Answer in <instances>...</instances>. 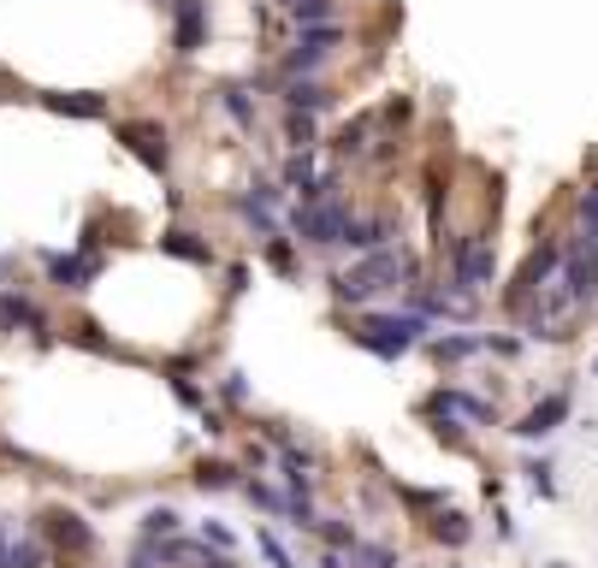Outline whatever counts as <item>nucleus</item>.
<instances>
[{"label": "nucleus", "mask_w": 598, "mask_h": 568, "mask_svg": "<svg viewBox=\"0 0 598 568\" xmlns=\"http://www.w3.org/2000/svg\"><path fill=\"white\" fill-rule=\"evenodd\" d=\"M332 302H344V309H368L373 297H386V290H410L421 285V260L403 250V243H391V250H373V255H356V267L332 273Z\"/></svg>", "instance_id": "f257e3e1"}, {"label": "nucleus", "mask_w": 598, "mask_h": 568, "mask_svg": "<svg viewBox=\"0 0 598 568\" xmlns=\"http://www.w3.org/2000/svg\"><path fill=\"white\" fill-rule=\"evenodd\" d=\"M439 255H445V267H450V285H445L450 297L474 302L480 290L498 285V250H492V231H462V237L439 243Z\"/></svg>", "instance_id": "f03ea898"}, {"label": "nucleus", "mask_w": 598, "mask_h": 568, "mask_svg": "<svg viewBox=\"0 0 598 568\" xmlns=\"http://www.w3.org/2000/svg\"><path fill=\"white\" fill-rule=\"evenodd\" d=\"M349 344L356 349H368V356H379V361H403L415 344H427V320L421 314H410V309H361V320H356V332H349Z\"/></svg>", "instance_id": "7ed1b4c3"}, {"label": "nucleus", "mask_w": 598, "mask_h": 568, "mask_svg": "<svg viewBox=\"0 0 598 568\" xmlns=\"http://www.w3.org/2000/svg\"><path fill=\"white\" fill-rule=\"evenodd\" d=\"M563 250H568V231H551V237H539L533 250H528V260H521V273H516V285L504 290L509 314H528L539 290L557 285V273H563Z\"/></svg>", "instance_id": "20e7f679"}, {"label": "nucleus", "mask_w": 598, "mask_h": 568, "mask_svg": "<svg viewBox=\"0 0 598 568\" xmlns=\"http://www.w3.org/2000/svg\"><path fill=\"white\" fill-rule=\"evenodd\" d=\"M285 220H290V237H297L302 250H338L349 220H356V208H349L344 196H326V201H297Z\"/></svg>", "instance_id": "39448f33"}, {"label": "nucleus", "mask_w": 598, "mask_h": 568, "mask_svg": "<svg viewBox=\"0 0 598 568\" xmlns=\"http://www.w3.org/2000/svg\"><path fill=\"white\" fill-rule=\"evenodd\" d=\"M557 290L575 309H593L598 302V250L580 231H568V250H563V273H557Z\"/></svg>", "instance_id": "423d86ee"}, {"label": "nucleus", "mask_w": 598, "mask_h": 568, "mask_svg": "<svg viewBox=\"0 0 598 568\" xmlns=\"http://www.w3.org/2000/svg\"><path fill=\"white\" fill-rule=\"evenodd\" d=\"M113 142H125V149L154 172V178H166V172H172V142H166V125H160V119H119V125H113Z\"/></svg>", "instance_id": "0eeeda50"}, {"label": "nucleus", "mask_w": 598, "mask_h": 568, "mask_svg": "<svg viewBox=\"0 0 598 568\" xmlns=\"http://www.w3.org/2000/svg\"><path fill=\"white\" fill-rule=\"evenodd\" d=\"M42 545L66 550V557H90V550H95V528L78 515V509H42Z\"/></svg>", "instance_id": "6e6552de"}, {"label": "nucleus", "mask_w": 598, "mask_h": 568, "mask_svg": "<svg viewBox=\"0 0 598 568\" xmlns=\"http://www.w3.org/2000/svg\"><path fill=\"white\" fill-rule=\"evenodd\" d=\"M42 267H48V285H60V290H71V297H83V290L101 279L107 255H95V250H71V255L48 250V255H42Z\"/></svg>", "instance_id": "1a4fd4ad"}, {"label": "nucleus", "mask_w": 598, "mask_h": 568, "mask_svg": "<svg viewBox=\"0 0 598 568\" xmlns=\"http://www.w3.org/2000/svg\"><path fill=\"white\" fill-rule=\"evenodd\" d=\"M0 332H31L36 344H54V320L42 302H31L24 290H7L0 285Z\"/></svg>", "instance_id": "9d476101"}, {"label": "nucleus", "mask_w": 598, "mask_h": 568, "mask_svg": "<svg viewBox=\"0 0 598 568\" xmlns=\"http://www.w3.org/2000/svg\"><path fill=\"white\" fill-rule=\"evenodd\" d=\"M208 0H172V54L189 60V54L208 48Z\"/></svg>", "instance_id": "9b49d317"}, {"label": "nucleus", "mask_w": 598, "mask_h": 568, "mask_svg": "<svg viewBox=\"0 0 598 568\" xmlns=\"http://www.w3.org/2000/svg\"><path fill=\"white\" fill-rule=\"evenodd\" d=\"M391 243H403V231H398V220H391V213H356L338 250H349V255H373V250H391Z\"/></svg>", "instance_id": "f8f14e48"}, {"label": "nucleus", "mask_w": 598, "mask_h": 568, "mask_svg": "<svg viewBox=\"0 0 598 568\" xmlns=\"http://www.w3.org/2000/svg\"><path fill=\"white\" fill-rule=\"evenodd\" d=\"M568 409H575V397H568V391H551V397H539L509 432H516V439H528V444H533V439H551V432L568 420Z\"/></svg>", "instance_id": "ddd939ff"}, {"label": "nucleus", "mask_w": 598, "mask_h": 568, "mask_svg": "<svg viewBox=\"0 0 598 568\" xmlns=\"http://www.w3.org/2000/svg\"><path fill=\"white\" fill-rule=\"evenodd\" d=\"M160 255H172V260H184V267H220V250H214L202 231H189V225H166L160 231Z\"/></svg>", "instance_id": "4468645a"}, {"label": "nucleus", "mask_w": 598, "mask_h": 568, "mask_svg": "<svg viewBox=\"0 0 598 568\" xmlns=\"http://www.w3.org/2000/svg\"><path fill=\"white\" fill-rule=\"evenodd\" d=\"M36 101L48 113H60V119H107V107H113L101 90H42Z\"/></svg>", "instance_id": "2eb2a0df"}, {"label": "nucleus", "mask_w": 598, "mask_h": 568, "mask_svg": "<svg viewBox=\"0 0 598 568\" xmlns=\"http://www.w3.org/2000/svg\"><path fill=\"white\" fill-rule=\"evenodd\" d=\"M338 107V90L320 78H290L285 83V113H309V119H320V113Z\"/></svg>", "instance_id": "dca6fc26"}, {"label": "nucleus", "mask_w": 598, "mask_h": 568, "mask_svg": "<svg viewBox=\"0 0 598 568\" xmlns=\"http://www.w3.org/2000/svg\"><path fill=\"white\" fill-rule=\"evenodd\" d=\"M214 101H220V113H226V119L243 130V137H255V125H261L255 83H238V78H231V83H220V95H214Z\"/></svg>", "instance_id": "f3484780"}, {"label": "nucleus", "mask_w": 598, "mask_h": 568, "mask_svg": "<svg viewBox=\"0 0 598 568\" xmlns=\"http://www.w3.org/2000/svg\"><path fill=\"white\" fill-rule=\"evenodd\" d=\"M373 137H379V113L368 107V113H356V119L338 125V137H332V154H338V160H368Z\"/></svg>", "instance_id": "a211bd4d"}, {"label": "nucleus", "mask_w": 598, "mask_h": 568, "mask_svg": "<svg viewBox=\"0 0 598 568\" xmlns=\"http://www.w3.org/2000/svg\"><path fill=\"white\" fill-rule=\"evenodd\" d=\"M421 409H427V415H462V420H474V427L498 420V415H492V403H480V397H469V391H457V385H439Z\"/></svg>", "instance_id": "6ab92c4d"}, {"label": "nucleus", "mask_w": 598, "mask_h": 568, "mask_svg": "<svg viewBox=\"0 0 598 568\" xmlns=\"http://www.w3.org/2000/svg\"><path fill=\"white\" fill-rule=\"evenodd\" d=\"M279 474H285V491H290V498H309V491H314V456H309V450H297V444H279Z\"/></svg>", "instance_id": "aec40b11"}, {"label": "nucleus", "mask_w": 598, "mask_h": 568, "mask_svg": "<svg viewBox=\"0 0 598 568\" xmlns=\"http://www.w3.org/2000/svg\"><path fill=\"white\" fill-rule=\"evenodd\" d=\"M261 260H267V267L279 273V279H297V273H302V243L279 231V237H267V243H261Z\"/></svg>", "instance_id": "412c9836"}, {"label": "nucleus", "mask_w": 598, "mask_h": 568, "mask_svg": "<svg viewBox=\"0 0 598 568\" xmlns=\"http://www.w3.org/2000/svg\"><path fill=\"white\" fill-rule=\"evenodd\" d=\"M231 213H238V220L250 225V231H255L261 243H267V237H279V231H285V225H279V213H273V208H261V201L250 196V189H243V196L231 201Z\"/></svg>", "instance_id": "4be33fe9"}, {"label": "nucleus", "mask_w": 598, "mask_h": 568, "mask_svg": "<svg viewBox=\"0 0 598 568\" xmlns=\"http://www.w3.org/2000/svg\"><path fill=\"white\" fill-rule=\"evenodd\" d=\"M48 563V545H42V538L31 533V538H7V545H0V568H42Z\"/></svg>", "instance_id": "5701e85b"}, {"label": "nucleus", "mask_w": 598, "mask_h": 568, "mask_svg": "<svg viewBox=\"0 0 598 568\" xmlns=\"http://www.w3.org/2000/svg\"><path fill=\"white\" fill-rule=\"evenodd\" d=\"M427 349H433L439 361H450V368H457V361L480 356V338H474V332H439V338H427Z\"/></svg>", "instance_id": "b1692460"}, {"label": "nucleus", "mask_w": 598, "mask_h": 568, "mask_svg": "<svg viewBox=\"0 0 598 568\" xmlns=\"http://www.w3.org/2000/svg\"><path fill=\"white\" fill-rule=\"evenodd\" d=\"M166 379H172V397H179L184 409H208V391L189 379V361H166Z\"/></svg>", "instance_id": "393cba45"}, {"label": "nucleus", "mask_w": 598, "mask_h": 568, "mask_svg": "<svg viewBox=\"0 0 598 568\" xmlns=\"http://www.w3.org/2000/svg\"><path fill=\"white\" fill-rule=\"evenodd\" d=\"M290 24L297 31H309V24H338V0H290Z\"/></svg>", "instance_id": "a878e982"}, {"label": "nucleus", "mask_w": 598, "mask_h": 568, "mask_svg": "<svg viewBox=\"0 0 598 568\" xmlns=\"http://www.w3.org/2000/svg\"><path fill=\"white\" fill-rule=\"evenodd\" d=\"M314 533H320V545L338 550V557H349V550L361 545V533L349 528V521H332V515H320V521H314Z\"/></svg>", "instance_id": "bb28decb"}, {"label": "nucleus", "mask_w": 598, "mask_h": 568, "mask_svg": "<svg viewBox=\"0 0 598 568\" xmlns=\"http://www.w3.org/2000/svg\"><path fill=\"white\" fill-rule=\"evenodd\" d=\"M433 538H439V545H469L474 538V528H469V515H457V509H439V515H433Z\"/></svg>", "instance_id": "cd10ccee"}, {"label": "nucleus", "mask_w": 598, "mask_h": 568, "mask_svg": "<svg viewBox=\"0 0 598 568\" xmlns=\"http://www.w3.org/2000/svg\"><path fill=\"white\" fill-rule=\"evenodd\" d=\"M184 528V515L172 503H154V509H142V538H172Z\"/></svg>", "instance_id": "c85d7f7f"}, {"label": "nucleus", "mask_w": 598, "mask_h": 568, "mask_svg": "<svg viewBox=\"0 0 598 568\" xmlns=\"http://www.w3.org/2000/svg\"><path fill=\"white\" fill-rule=\"evenodd\" d=\"M189 479H196V491H231V486H243L231 462H202V468L189 474Z\"/></svg>", "instance_id": "c756f323"}, {"label": "nucleus", "mask_w": 598, "mask_h": 568, "mask_svg": "<svg viewBox=\"0 0 598 568\" xmlns=\"http://www.w3.org/2000/svg\"><path fill=\"white\" fill-rule=\"evenodd\" d=\"M285 142H290V154H302V149H320V130L309 113H285Z\"/></svg>", "instance_id": "7c9ffc66"}, {"label": "nucleus", "mask_w": 598, "mask_h": 568, "mask_svg": "<svg viewBox=\"0 0 598 568\" xmlns=\"http://www.w3.org/2000/svg\"><path fill=\"white\" fill-rule=\"evenodd\" d=\"M349 557H356L361 568H398V550H391V545H368V538H361Z\"/></svg>", "instance_id": "2f4dec72"}, {"label": "nucleus", "mask_w": 598, "mask_h": 568, "mask_svg": "<svg viewBox=\"0 0 598 568\" xmlns=\"http://www.w3.org/2000/svg\"><path fill=\"white\" fill-rule=\"evenodd\" d=\"M255 545H261V557H267L273 568H297V557H290V550L279 545V533H267V528H261V533H255Z\"/></svg>", "instance_id": "473e14b6"}, {"label": "nucleus", "mask_w": 598, "mask_h": 568, "mask_svg": "<svg viewBox=\"0 0 598 568\" xmlns=\"http://www.w3.org/2000/svg\"><path fill=\"white\" fill-rule=\"evenodd\" d=\"M243 491H250V503H261L267 515H285V503H290V498H279L273 486H261V479H243Z\"/></svg>", "instance_id": "72a5a7b5"}, {"label": "nucleus", "mask_w": 598, "mask_h": 568, "mask_svg": "<svg viewBox=\"0 0 598 568\" xmlns=\"http://www.w3.org/2000/svg\"><path fill=\"white\" fill-rule=\"evenodd\" d=\"M528 479H533V491H539V498H557V479H551V462H528Z\"/></svg>", "instance_id": "f704fd0d"}, {"label": "nucleus", "mask_w": 598, "mask_h": 568, "mask_svg": "<svg viewBox=\"0 0 598 568\" xmlns=\"http://www.w3.org/2000/svg\"><path fill=\"white\" fill-rule=\"evenodd\" d=\"M220 397L231 403V409H243V403H250V385H243V373H226V379H220Z\"/></svg>", "instance_id": "c9c22d12"}, {"label": "nucleus", "mask_w": 598, "mask_h": 568, "mask_svg": "<svg viewBox=\"0 0 598 568\" xmlns=\"http://www.w3.org/2000/svg\"><path fill=\"white\" fill-rule=\"evenodd\" d=\"M202 545H214V550H231L238 538H231V528H220V521H202Z\"/></svg>", "instance_id": "e433bc0d"}, {"label": "nucleus", "mask_w": 598, "mask_h": 568, "mask_svg": "<svg viewBox=\"0 0 598 568\" xmlns=\"http://www.w3.org/2000/svg\"><path fill=\"white\" fill-rule=\"evenodd\" d=\"M125 568H166V563H160V545H154V538H142V545H137V557H130Z\"/></svg>", "instance_id": "4c0bfd02"}, {"label": "nucleus", "mask_w": 598, "mask_h": 568, "mask_svg": "<svg viewBox=\"0 0 598 568\" xmlns=\"http://www.w3.org/2000/svg\"><path fill=\"white\" fill-rule=\"evenodd\" d=\"M226 290H231V297H243V290H250V267H243V260H238V267H226Z\"/></svg>", "instance_id": "58836bf2"}, {"label": "nucleus", "mask_w": 598, "mask_h": 568, "mask_svg": "<svg viewBox=\"0 0 598 568\" xmlns=\"http://www.w3.org/2000/svg\"><path fill=\"white\" fill-rule=\"evenodd\" d=\"M320 568H344V557H338V550H326V557H320Z\"/></svg>", "instance_id": "ea45409f"}, {"label": "nucleus", "mask_w": 598, "mask_h": 568, "mask_svg": "<svg viewBox=\"0 0 598 568\" xmlns=\"http://www.w3.org/2000/svg\"><path fill=\"white\" fill-rule=\"evenodd\" d=\"M7 538H12V533H7V521H0V545H7Z\"/></svg>", "instance_id": "a19ab883"}, {"label": "nucleus", "mask_w": 598, "mask_h": 568, "mask_svg": "<svg viewBox=\"0 0 598 568\" xmlns=\"http://www.w3.org/2000/svg\"><path fill=\"white\" fill-rule=\"evenodd\" d=\"M273 7H290V0H273Z\"/></svg>", "instance_id": "79ce46f5"}, {"label": "nucleus", "mask_w": 598, "mask_h": 568, "mask_svg": "<svg viewBox=\"0 0 598 568\" xmlns=\"http://www.w3.org/2000/svg\"><path fill=\"white\" fill-rule=\"evenodd\" d=\"M0 101H7V90H0Z\"/></svg>", "instance_id": "37998d69"}, {"label": "nucleus", "mask_w": 598, "mask_h": 568, "mask_svg": "<svg viewBox=\"0 0 598 568\" xmlns=\"http://www.w3.org/2000/svg\"><path fill=\"white\" fill-rule=\"evenodd\" d=\"M593 373H598V361H593Z\"/></svg>", "instance_id": "c03bdc74"}]
</instances>
